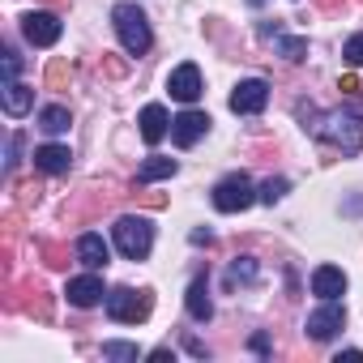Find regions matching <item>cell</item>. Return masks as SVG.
Returning a JSON list of instances; mask_svg holds the SVG:
<instances>
[{"mask_svg":"<svg viewBox=\"0 0 363 363\" xmlns=\"http://www.w3.org/2000/svg\"><path fill=\"white\" fill-rule=\"evenodd\" d=\"M312 120H316V124H303V128H312L316 137L342 145L346 154H359V150H363V124H359V116H346V111H325V116H316V111H312Z\"/></svg>","mask_w":363,"mask_h":363,"instance_id":"cell-1","label":"cell"},{"mask_svg":"<svg viewBox=\"0 0 363 363\" xmlns=\"http://www.w3.org/2000/svg\"><path fill=\"white\" fill-rule=\"evenodd\" d=\"M111 26H116V35H120L128 56H145L150 52L154 35H150V22H145V13L137 5H116L111 9Z\"/></svg>","mask_w":363,"mask_h":363,"instance_id":"cell-2","label":"cell"},{"mask_svg":"<svg viewBox=\"0 0 363 363\" xmlns=\"http://www.w3.org/2000/svg\"><path fill=\"white\" fill-rule=\"evenodd\" d=\"M210 201H214L218 214H240V210H248V206L261 201V197H257V184H252L244 171H231V175H223L218 184H214Z\"/></svg>","mask_w":363,"mask_h":363,"instance_id":"cell-3","label":"cell"},{"mask_svg":"<svg viewBox=\"0 0 363 363\" xmlns=\"http://www.w3.org/2000/svg\"><path fill=\"white\" fill-rule=\"evenodd\" d=\"M111 240H116V248H120L128 261H145L150 248H154V223H150V218L124 214V218L111 227Z\"/></svg>","mask_w":363,"mask_h":363,"instance_id":"cell-4","label":"cell"},{"mask_svg":"<svg viewBox=\"0 0 363 363\" xmlns=\"http://www.w3.org/2000/svg\"><path fill=\"white\" fill-rule=\"evenodd\" d=\"M107 316L120 325H137L150 316V295L133 291V286H116V291H107Z\"/></svg>","mask_w":363,"mask_h":363,"instance_id":"cell-5","label":"cell"},{"mask_svg":"<svg viewBox=\"0 0 363 363\" xmlns=\"http://www.w3.org/2000/svg\"><path fill=\"white\" fill-rule=\"evenodd\" d=\"M265 103H269V82H261V77H244L231 90V111L235 116H261Z\"/></svg>","mask_w":363,"mask_h":363,"instance_id":"cell-6","label":"cell"},{"mask_svg":"<svg viewBox=\"0 0 363 363\" xmlns=\"http://www.w3.org/2000/svg\"><path fill=\"white\" fill-rule=\"evenodd\" d=\"M60 18L56 13H43V9H30V13H22V35H26V43H35V48H52L56 39H60Z\"/></svg>","mask_w":363,"mask_h":363,"instance_id":"cell-7","label":"cell"},{"mask_svg":"<svg viewBox=\"0 0 363 363\" xmlns=\"http://www.w3.org/2000/svg\"><path fill=\"white\" fill-rule=\"evenodd\" d=\"M167 90H171V99L175 103H197L201 99V69L193 65V60H184V65H175L171 69V77H167Z\"/></svg>","mask_w":363,"mask_h":363,"instance_id":"cell-8","label":"cell"},{"mask_svg":"<svg viewBox=\"0 0 363 363\" xmlns=\"http://www.w3.org/2000/svg\"><path fill=\"white\" fill-rule=\"evenodd\" d=\"M342 325H346V312H342V303H337V299H325V303H320V308L308 316V325H303V329H308V337H312V342H329V337H333Z\"/></svg>","mask_w":363,"mask_h":363,"instance_id":"cell-9","label":"cell"},{"mask_svg":"<svg viewBox=\"0 0 363 363\" xmlns=\"http://www.w3.org/2000/svg\"><path fill=\"white\" fill-rule=\"evenodd\" d=\"M206 133H210V116H206V111H193V107H189V111H179V116L171 120V141H175L179 150L197 145Z\"/></svg>","mask_w":363,"mask_h":363,"instance_id":"cell-10","label":"cell"},{"mask_svg":"<svg viewBox=\"0 0 363 363\" xmlns=\"http://www.w3.org/2000/svg\"><path fill=\"white\" fill-rule=\"evenodd\" d=\"M65 295H69V303H73V308H94L99 299H107V291H103V278H99V274H82V278H69Z\"/></svg>","mask_w":363,"mask_h":363,"instance_id":"cell-11","label":"cell"},{"mask_svg":"<svg viewBox=\"0 0 363 363\" xmlns=\"http://www.w3.org/2000/svg\"><path fill=\"white\" fill-rule=\"evenodd\" d=\"M261 39H269V43H278V52L291 60V65H299L303 56H308V39H295V35H286L278 22L269 26V22H261Z\"/></svg>","mask_w":363,"mask_h":363,"instance_id":"cell-12","label":"cell"},{"mask_svg":"<svg viewBox=\"0 0 363 363\" xmlns=\"http://www.w3.org/2000/svg\"><path fill=\"white\" fill-rule=\"evenodd\" d=\"M137 124H141V137H145L150 145H158V141L171 133V116H167V107H162V103H145Z\"/></svg>","mask_w":363,"mask_h":363,"instance_id":"cell-13","label":"cell"},{"mask_svg":"<svg viewBox=\"0 0 363 363\" xmlns=\"http://www.w3.org/2000/svg\"><path fill=\"white\" fill-rule=\"evenodd\" d=\"M77 261H82L86 269H107V261H111L107 240H103L99 231H86V235L77 240Z\"/></svg>","mask_w":363,"mask_h":363,"instance_id":"cell-14","label":"cell"},{"mask_svg":"<svg viewBox=\"0 0 363 363\" xmlns=\"http://www.w3.org/2000/svg\"><path fill=\"white\" fill-rule=\"evenodd\" d=\"M346 291V274L337 265H316L312 269V295L316 299H337Z\"/></svg>","mask_w":363,"mask_h":363,"instance_id":"cell-15","label":"cell"},{"mask_svg":"<svg viewBox=\"0 0 363 363\" xmlns=\"http://www.w3.org/2000/svg\"><path fill=\"white\" fill-rule=\"evenodd\" d=\"M35 167L48 171V175H65L73 167V154H69V145H39L35 150Z\"/></svg>","mask_w":363,"mask_h":363,"instance_id":"cell-16","label":"cell"},{"mask_svg":"<svg viewBox=\"0 0 363 363\" xmlns=\"http://www.w3.org/2000/svg\"><path fill=\"white\" fill-rule=\"evenodd\" d=\"M0 103H5V116H26L30 111V103H35V90L30 86H22V82H5V94H0Z\"/></svg>","mask_w":363,"mask_h":363,"instance_id":"cell-17","label":"cell"},{"mask_svg":"<svg viewBox=\"0 0 363 363\" xmlns=\"http://www.w3.org/2000/svg\"><path fill=\"white\" fill-rule=\"evenodd\" d=\"M189 316H193V320H210V316H214L210 282H206V278H193V286H189Z\"/></svg>","mask_w":363,"mask_h":363,"instance_id":"cell-18","label":"cell"},{"mask_svg":"<svg viewBox=\"0 0 363 363\" xmlns=\"http://www.w3.org/2000/svg\"><path fill=\"white\" fill-rule=\"evenodd\" d=\"M179 171V162L175 158H145L141 167H137V184H154V179H167V175H175Z\"/></svg>","mask_w":363,"mask_h":363,"instance_id":"cell-19","label":"cell"},{"mask_svg":"<svg viewBox=\"0 0 363 363\" xmlns=\"http://www.w3.org/2000/svg\"><path fill=\"white\" fill-rule=\"evenodd\" d=\"M39 128H43V133H65V128H69V107H56V103L43 107V111H39Z\"/></svg>","mask_w":363,"mask_h":363,"instance_id":"cell-20","label":"cell"},{"mask_svg":"<svg viewBox=\"0 0 363 363\" xmlns=\"http://www.w3.org/2000/svg\"><path fill=\"white\" fill-rule=\"evenodd\" d=\"M286 189H291V179H282V175H278V179H265V184L257 189V197H261L265 206H274V201H282V197H286Z\"/></svg>","mask_w":363,"mask_h":363,"instance_id":"cell-21","label":"cell"},{"mask_svg":"<svg viewBox=\"0 0 363 363\" xmlns=\"http://www.w3.org/2000/svg\"><path fill=\"white\" fill-rule=\"evenodd\" d=\"M342 56H346L350 69H363V35H350L346 48H342Z\"/></svg>","mask_w":363,"mask_h":363,"instance_id":"cell-22","label":"cell"},{"mask_svg":"<svg viewBox=\"0 0 363 363\" xmlns=\"http://www.w3.org/2000/svg\"><path fill=\"white\" fill-rule=\"evenodd\" d=\"M231 282H257V265H252V257H240V261L231 265Z\"/></svg>","mask_w":363,"mask_h":363,"instance_id":"cell-23","label":"cell"},{"mask_svg":"<svg viewBox=\"0 0 363 363\" xmlns=\"http://www.w3.org/2000/svg\"><path fill=\"white\" fill-rule=\"evenodd\" d=\"M103 359H137V346H128V342H103Z\"/></svg>","mask_w":363,"mask_h":363,"instance_id":"cell-24","label":"cell"},{"mask_svg":"<svg viewBox=\"0 0 363 363\" xmlns=\"http://www.w3.org/2000/svg\"><path fill=\"white\" fill-rule=\"evenodd\" d=\"M18 154H22V133H9V158H5V171L18 167Z\"/></svg>","mask_w":363,"mask_h":363,"instance_id":"cell-25","label":"cell"},{"mask_svg":"<svg viewBox=\"0 0 363 363\" xmlns=\"http://www.w3.org/2000/svg\"><path fill=\"white\" fill-rule=\"evenodd\" d=\"M18 69H22V56L18 52H5V82H18Z\"/></svg>","mask_w":363,"mask_h":363,"instance_id":"cell-26","label":"cell"},{"mask_svg":"<svg viewBox=\"0 0 363 363\" xmlns=\"http://www.w3.org/2000/svg\"><path fill=\"white\" fill-rule=\"evenodd\" d=\"M150 359H154V363H167V359H175V354H171L167 346H158V350H150Z\"/></svg>","mask_w":363,"mask_h":363,"instance_id":"cell-27","label":"cell"},{"mask_svg":"<svg viewBox=\"0 0 363 363\" xmlns=\"http://www.w3.org/2000/svg\"><path fill=\"white\" fill-rule=\"evenodd\" d=\"M252 350H257V354H265V350H269V342H265V333H257V337H252Z\"/></svg>","mask_w":363,"mask_h":363,"instance_id":"cell-28","label":"cell"},{"mask_svg":"<svg viewBox=\"0 0 363 363\" xmlns=\"http://www.w3.org/2000/svg\"><path fill=\"white\" fill-rule=\"evenodd\" d=\"M248 5H265V0H248Z\"/></svg>","mask_w":363,"mask_h":363,"instance_id":"cell-29","label":"cell"}]
</instances>
